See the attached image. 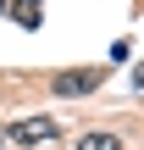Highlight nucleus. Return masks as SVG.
I'll list each match as a JSON object with an SVG mask.
<instances>
[{
    "label": "nucleus",
    "instance_id": "obj_1",
    "mask_svg": "<svg viewBox=\"0 0 144 150\" xmlns=\"http://www.w3.org/2000/svg\"><path fill=\"white\" fill-rule=\"evenodd\" d=\"M6 139H11V145H50V139H61V122H55V117H22V122H11V128H6Z\"/></svg>",
    "mask_w": 144,
    "mask_h": 150
},
{
    "label": "nucleus",
    "instance_id": "obj_2",
    "mask_svg": "<svg viewBox=\"0 0 144 150\" xmlns=\"http://www.w3.org/2000/svg\"><path fill=\"white\" fill-rule=\"evenodd\" d=\"M50 89H55L61 100H78V95H89V89H100V72H94V67H89V72H61V78H55Z\"/></svg>",
    "mask_w": 144,
    "mask_h": 150
},
{
    "label": "nucleus",
    "instance_id": "obj_3",
    "mask_svg": "<svg viewBox=\"0 0 144 150\" xmlns=\"http://www.w3.org/2000/svg\"><path fill=\"white\" fill-rule=\"evenodd\" d=\"M39 6H44V0H17V6H11V22H22V28H39Z\"/></svg>",
    "mask_w": 144,
    "mask_h": 150
},
{
    "label": "nucleus",
    "instance_id": "obj_4",
    "mask_svg": "<svg viewBox=\"0 0 144 150\" xmlns=\"http://www.w3.org/2000/svg\"><path fill=\"white\" fill-rule=\"evenodd\" d=\"M78 150H122V139H117V134H83Z\"/></svg>",
    "mask_w": 144,
    "mask_h": 150
},
{
    "label": "nucleus",
    "instance_id": "obj_5",
    "mask_svg": "<svg viewBox=\"0 0 144 150\" xmlns=\"http://www.w3.org/2000/svg\"><path fill=\"white\" fill-rule=\"evenodd\" d=\"M133 89H139V95H144V61H139V67H133Z\"/></svg>",
    "mask_w": 144,
    "mask_h": 150
}]
</instances>
